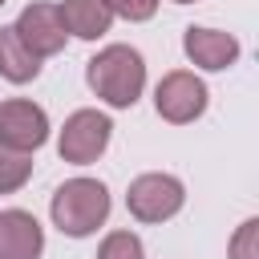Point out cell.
Returning <instances> with one entry per match:
<instances>
[{"mask_svg": "<svg viewBox=\"0 0 259 259\" xmlns=\"http://www.w3.org/2000/svg\"><path fill=\"white\" fill-rule=\"evenodd\" d=\"M89 85L97 89V97L125 109L138 101V93L146 85V65L130 45H109L89 61Z\"/></svg>", "mask_w": 259, "mask_h": 259, "instance_id": "1", "label": "cell"}, {"mask_svg": "<svg viewBox=\"0 0 259 259\" xmlns=\"http://www.w3.org/2000/svg\"><path fill=\"white\" fill-rule=\"evenodd\" d=\"M109 214V194L93 178H73L53 194V223L65 235H89L105 223Z\"/></svg>", "mask_w": 259, "mask_h": 259, "instance_id": "2", "label": "cell"}, {"mask_svg": "<svg viewBox=\"0 0 259 259\" xmlns=\"http://www.w3.org/2000/svg\"><path fill=\"white\" fill-rule=\"evenodd\" d=\"M130 214H138L142 223H162L182 206V182L170 174H142L130 182Z\"/></svg>", "mask_w": 259, "mask_h": 259, "instance_id": "3", "label": "cell"}, {"mask_svg": "<svg viewBox=\"0 0 259 259\" xmlns=\"http://www.w3.org/2000/svg\"><path fill=\"white\" fill-rule=\"evenodd\" d=\"M45 138H49V121H45V109L40 105L20 101V97L0 101V146H8L16 154H28Z\"/></svg>", "mask_w": 259, "mask_h": 259, "instance_id": "4", "label": "cell"}, {"mask_svg": "<svg viewBox=\"0 0 259 259\" xmlns=\"http://www.w3.org/2000/svg\"><path fill=\"white\" fill-rule=\"evenodd\" d=\"M109 117L105 113H97V109H77L69 121H65V130H61V158L65 162H93L101 150H105V142H109Z\"/></svg>", "mask_w": 259, "mask_h": 259, "instance_id": "5", "label": "cell"}, {"mask_svg": "<svg viewBox=\"0 0 259 259\" xmlns=\"http://www.w3.org/2000/svg\"><path fill=\"white\" fill-rule=\"evenodd\" d=\"M154 101H158V113H162L166 121L182 125V121H194V117L206 109V85H202L194 73H166V77L158 81Z\"/></svg>", "mask_w": 259, "mask_h": 259, "instance_id": "6", "label": "cell"}, {"mask_svg": "<svg viewBox=\"0 0 259 259\" xmlns=\"http://www.w3.org/2000/svg\"><path fill=\"white\" fill-rule=\"evenodd\" d=\"M12 28H16V36H20L36 57L61 53V49H65V36H69L65 24H61V12H57L53 4H28Z\"/></svg>", "mask_w": 259, "mask_h": 259, "instance_id": "7", "label": "cell"}, {"mask_svg": "<svg viewBox=\"0 0 259 259\" xmlns=\"http://www.w3.org/2000/svg\"><path fill=\"white\" fill-rule=\"evenodd\" d=\"M45 247L40 227L24 210H4L0 214V259H36Z\"/></svg>", "mask_w": 259, "mask_h": 259, "instance_id": "8", "label": "cell"}, {"mask_svg": "<svg viewBox=\"0 0 259 259\" xmlns=\"http://www.w3.org/2000/svg\"><path fill=\"white\" fill-rule=\"evenodd\" d=\"M186 57L202 69H227L239 57V40L214 28H186Z\"/></svg>", "mask_w": 259, "mask_h": 259, "instance_id": "9", "label": "cell"}, {"mask_svg": "<svg viewBox=\"0 0 259 259\" xmlns=\"http://www.w3.org/2000/svg\"><path fill=\"white\" fill-rule=\"evenodd\" d=\"M57 12H61L65 32L85 36V40L101 36V32L109 28V20H113V12H109V4H105V0H65Z\"/></svg>", "mask_w": 259, "mask_h": 259, "instance_id": "10", "label": "cell"}, {"mask_svg": "<svg viewBox=\"0 0 259 259\" xmlns=\"http://www.w3.org/2000/svg\"><path fill=\"white\" fill-rule=\"evenodd\" d=\"M0 73L8 81H32L40 73V57L16 36V28H0Z\"/></svg>", "mask_w": 259, "mask_h": 259, "instance_id": "11", "label": "cell"}, {"mask_svg": "<svg viewBox=\"0 0 259 259\" xmlns=\"http://www.w3.org/2000/svg\"><path fill=\"white\" fill-rule=\"evenodd\" d=\"M32 174V158L28 154H16L8 146H0V194L24 186V178Z\"/></svg>", "mask_w": 259, "mask_h": 259, "instance_id": "12", "label": "cell"}, {"mask_svg": "<svg viewBox=\"0 0 259 259\" xmlns=\"http://www.w3.org/2000/svg\"><path fill=\"white\" fill-rule=\"evenodd\" d=\"M97 259H142V243H138V235H130V231H113V235L101 243Z\"/></svg>", "mask_w": 259, "mask_h": 259, "instance_id": "13", "label": "cell"}, {"mask_svg": "<svg viewBox=\"0 0 259 259\" xmlns=\"http://www.w3.org/2000/svg\"><path fill=\"white\" fill-rule=\"evenodd\" d=\"M231 259H259V223L247 219L239 235L231 239Z\"/></svg>", "mask_w": 259, "mask_h": 259, "instance_id": "14", "label": "cell"}, {"mask_svg": "<svg viewBox=\"0 0 259 259\" xmlns=\"http://www.w3.org/2000/svg\"><path fill=\"white\" fill-rule=\"evenodd\" d=\"M105 4H109V12H117L125 20H150L158 8V0H105Z\"/></svg>", "mask_w": 259, "mask_h": 259, "instance_id": "15", "label": "cell"}, {"mask_svg": "<svg viewBox=\"0 0 259 259\" xmlns=\"http://www.w3.org/2000/svg\"><path fill=\"white\" fill-rule=\"evenodd\" d=\"M178 4H190V0H178Z\"/></svg>", "mask_w": 259, "mask_h": 259, "instance_id": "16", "label": "cell"}, {"mask_svg": "<svg viewBox=\"0 0 259 259\" xmlns=\"http://www.w3.org/2000/svg\"><path fill=\"white\" fill-rule=\"evenodd\" d=\"M0 4H4V0H0Z\"/></svg>", "mask_w": 259, "mask_h": 259, "instance_id": "17", "label": "cell"}]
</instances>
